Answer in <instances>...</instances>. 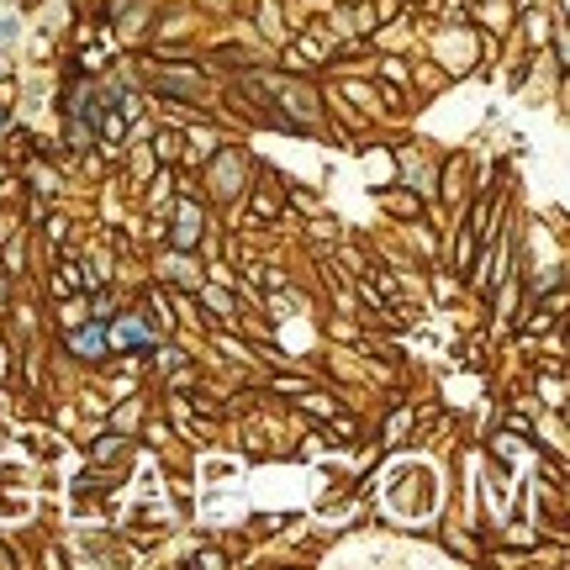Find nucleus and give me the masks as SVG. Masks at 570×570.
<instances>
[{
  "label": "nucleus",
  "instance_id": "nucleus-1",
  "mask_svg": "<svg viewBox=\"0 0 570 570\" xmlns=\"http://www.w3.org/2000/svg\"><path fill=\"white\" fill-rule=\"evenodd\" d=\"M69 349L85 354V359H101L106 354V328H101V322H85L79 333H69Z\"/></svg>",
  "mask_w": 570,
  "mask_h": 570
},
{
  "label": "nucleus",
  "instance_id": "nucleus-2",
  "mask_svg": "<svg viewBox=\"0 0 570 570\" xmlns=\"http://www.w3.org/2000/svg\"><path fill=\"white\" fill-rule=\"evenodd\" d=\"M106 344H121V349H148L154 338H148V328H138L132 317H121L111 333H106Z\"/></svg>",
  "mask_w": 570,
  "mask_h": 570
},
{
  "label": "nucleus",
  "instance_id": "nucleus-4",
  "mask_svg": "<svg viewBox=\"0 0 570 570\" xmlns=\"http://www.w3.org/2000/svg\"><path fill=\"white\" fill-rule=\"evenodd\" d=\"M0 37H16V21L11 16H0Z\"/></svg>",
  "mask_w": 570,
  "mask_h": 570
},
{
  "label": "nucleus",
  "instance_id": "nucleus-3",
  "mask_svg": "<svg viewBox=\"0 0 570 570\" xmlns=\"http://www.w3.org/2000/svg\"><path fill=\"white\" fill-rule=\"evenodd\" d=\"M174 243H180V249H190V243H196V211H180V227H174Z\"/></svg>",
  "mask_w": 570,
  "mask_h": 570
}]
</instances>
